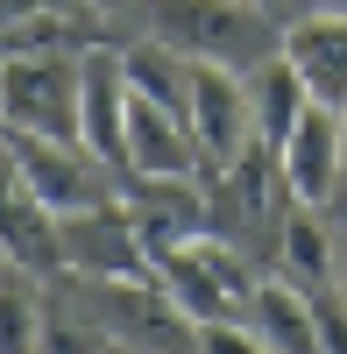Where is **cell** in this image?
Instances as JSON below:
<instances>
[{
    "mask_svg": "<svg viewBox=\"0 0 347 354\" xmlns=\"http://www.w3.org/2000/svg\"><path fill=\"white\" fill-rule=\"evenodd\" d=\"M149 36L191 64L255 71L263 57L283 50V21L263 15L255 0H149Z\"/></svg>",
    "mask_w": 347,
    "mask_h": 354,
    "instance_id": "6da1fadb",
    "label": "cell"
},
{
    "mask_svg": "<svg viewBox=\"0 0 347 354\" xmlns=\"http://www.w3.org/2000/svg\"><path fill=\"white\" fill-rule=\"evenodd\" d=\"M156 283L170 290V305L185 319L213 326V319H241L263 277L248 270L241 241H227V234H191V241L156 248Z\"/></svg>",
    "mask_w": 347,
    "mask_h": 354,
    "instance_id": "7a4b0ae2",
    "label": "cell"
},
{
    "mask_svg": "<svg viewBox=\"0 0 347 354\" xmlns=\"http://www.w3.org/2000/svg\"><path fill=\"white\" fill-rule=\"evenodd\" d=\"M78 57L85 50H0V128L8 135H78Z\"/></svg>",
    "mask_w": 347,
    "mask_h": 354,
    "instance_id": "3957f363",
    "label": "cell"
},
{
    "mask_svg": "<svg viewBox=\"0 0 347 354\" xmlns=\"http://www.w3.org/2000/svg\"><path fill=\"white\" fill-rule=\"evenodd\" d=\"M8 156L21 170V185L36 192L57 220L71 213H93V205H113L121 198V170L100 163L85 142H50V135H8Z\"/></svg>",
    "mask_w": 347,
    "mask_h": 354,
    "instance_id": "277c9868",
    "label": "cell"
},
{
    "mask_svg": "<svg viewBox=\"0 0 347 354\" xmlns=\"http://www.w3.org/2000/svg\"><path fill=\"white\" fill-rule=\"evenodd\" d=\"M64 227V270L85 277V283H113V277H156V255L142 241V227L121 198L113 205H93V213H71L57 220Z\"/></svg>",
    "mask_w": 347,
    "mask_h": 354,
    "instance_id": "5b68a950",
    "label": "cell"
},
{
    "mask_svg": "<svg viewBox=\"0 0 347 354\" xmlns=\"http://www.w3.org/2000/svg\"><path fill=\"white\" fill-rule=\"evenodd\" d=\"M185 121L198 135V156L206 170L234 163L248 142H255V113H248V78L227 71V64H191V100H185Z\"/></svg>",
    "mask_w": 347,
    "mask_h": 354,
    "instance_id": "8992f818",
    "label": "cell"
},
{
    "mask_svg": "<svg viewBox=\"0 0 347 354\" xmlns=\"http://www.w3.org/2000/svg\"><path fill=\"white\" fill-rule=\"evenodd\" d=\"M78 135L100 163L128 170V71L121 43H93L78 57Z\"/></svg>",
    "mask_w": 347,
    "mask_h": 354,
    "instance_id": "52a82bcc",
    "label": "cell"
},
{
    "mask_svg": "<svg viewBox=\"0 0 347 354\" xmlns=\"http://www.w3.org/2000/svg\"><path fill=\"white\" fill-rule=\"evenodd\" d=\"M276 170H283V192L298 205H326L347 177V135H340V113L312 100L298 113V128L276 142Z\"/></svg>",
    "mask_w": 347,
    "mask_h": 354,
    "instance_id": "ba28073f",
    "label": "cell"
},
{
    "mask_svg": "<svg viewBox=\"0 0 347 354\" xmlns=\"http://www.w3.org/2000/svg\"><path fill=\"white\" fill-rule=\"evenodd\" d=\"M121 205L135 213L149 255L170 248V241H191V234H213L206 177H135V170H121Z\"/></svg>",
    "mask_w": 347,
    "mask_h": 354,
    "instance_id": "9c48e42d",
    "label": "cell"
},
{
    "mask_svg": "<svg viewBox=\"0 0 347 354\" xmlns=\"http://www.w3.org/2000/svg\"><path fill=\"white\" fill-rule=\"evenodd\" d=\"M0 255L21 262V270H36L43 283L64 277V227H57V213L21 185L15 156H0Z\"/></svg>",
    "mask_w": 347,
    "mask_h": 354,
    "instance_id": "30bf717a",
    "label": "cell"
},
{
    "mask_svg": "<svg viewBox=\"0 0 347 354\" xmlns=\"http://www.w3.org/2000/svg\"><path fill=\"white\" fill-rule=\"evenodd\" d=\"M283 57L298 64L305 93L347 113V8H305L283 21Z\"/></svg>",
    "mask_w": 347,
    "mask_h": 354,
    "instance_id": "8fae6325",
    "label": "cell"
},
{
    "mask_svg": "<svg viewBox=\"0 0 347 354\" xmlns=\"http://www.w3.org/2000/svg\"><path fill=\"white\" fill-rule=\"evenodd\" d=\"M128 170L135 177H206L191 121L156 106V100H142V93H128Z\"/></svg>",
    "mask_w": 347,
    "mask_h": 354,
    "instance_id": "7c38bea8",
    "label": "cell"
},
{
    "mask_svg": "<svg viewBox=\"0 0 347 354\" xmlns=\"http://www.w3.org/2000/svg\"><path fill=\"white\" fill-rule=\"evenodd\" d=\"M248 326L263 333L276 354H319V319H312V290L298 283H283V277H263L255 283V298H248Z\"/></svg>",
    "mask_w": 347,
    "mask_h": 354,
    "instance_id": "4fadbf2b",
    "label": "cell"
},
{
    "mask_svg": "<svg viewBox=\"0 0 347 354\" xmlns=\"http://www.w3.org/2000/svg\"><path fill=\"white\" fill-rule=\"evenodd\" d=\"M241 78H248V113H255V142H270V149H276V142L298 128V113L312 106L305 78H298V64H291L283 50H276V57H263V64H255V71H241Z\"/></svg>",
    "mask_w": 347,
    "mask_h": 354,
    "instance_id": "5bb4252c",
    "label": "cell"
},
{
    "mask_svg": "<svg viewBox=\"0 0 347 354\" xmlns=\"http://www.w3.org/2000/svg\"><path fill=\"white\" fill-rule=\"evenodd\" d=\"M276 277L298 283V290H326L340 283V262H333V234L312 220V205L276 220Z\"/></svg>",
    "mask_w": 347,
    "mask_h": 354,
    "instance_id": "9a60e30c",
    "label": "cell"
},
{
    "mask_svg": "<svg viewBox=\"0 0 347 354\" xmlns=\"http://www.w3.org/2000/svg\"><path fill=\"white\" fill-rule=\"evenodd\" d=\"M43 340V277L0 255V354H36Z\"/></svg>",
    "mask_w": 347,
    "mask_h": 354,
    "instance_id": "2e32d148",
    "label": "cell"
},
{
    "mask_svg": "<svg viewBox=\"0 0 347 354\" xmlns=\"http://www.w3.org/2000/svg\"><path fill=\"white\" fill-rule=\"evenodd\" d=\"M198 354H276V347L248 319H213V326H198Z\"/></svg>",
    "mask_w": 347,
    "mask_h": 354,
    "instance_id": "e0dca14e",
    "label": "cell"
},
{
    "mask_svg": "<svg viewBox=\"0 0 347 354\" xmlns=\"http://www.w3.org/2000/svg\"><path fill=\"white\" fill-rule=\"evenodd\" d=\"M312 319H319V354H347V290L340 283L312 290Z\"/></svg>",
    "mask_w": 347,
    "mask_h": 354,
    "instance_id": "ac0fdd59",
    "label": "cell"
},
{
    "mask_svg": "<svg viewBox=\"0 0 347 354\" xmlns=\"http://www.w3.org/2000/svg\"><path fill=\"white\" fill-rule=\"evenodd\" d=\"M36 15H50V0H0V43H8L21 21H36Z\"/></svg>",
    "mask_w": 347,
    "mask_h": 354,
    "instance_id": "d6986e66",
    "label": "cell"
},
{
    "mask_svg": "<svg viewBox=\"0 0 347 354\" xmlns=\"http://www.w3.org/2000/svg\"><path fill=\"white\" fill-rule=\"evenodd\" d=\"M255 8H263V15H291V0H255Z\"/></svg>",
    "mask_w": 347,
    "mask_h": 354,
    "instance_id": "ffe728a7",
    "label": "cell"
},
{
    "mask_svg": "<svg viewBox=\"0 0 347 354\" xmlns=\"http://www.w3.org/2000/svg\"><path fill=\"white\" fill-rule=\"evenodd\" d=\"M106 354H142V347H121V340H113V347H106Z\"/></svg>",
    "mask_w": 347,
    "mask_h": 354,
    "instance_id": "44dd1931",
    "label": "cell"
},
{
    "mask_svg": "<svg viewBox=\"0 0 347 354\" xmlns=\"http://www.w3.org/2000/svg\"><path fill=\"white\" fill-rule=\"evenodd\" d=\"M0 156H8V128H0Z\"/></svg>",
    "mask_w": 347,
    "mask_h": 354,
    "instance_id": "7402d4cb",
    "label": "cell"
},
{
    "mask_svg": "<svg viewBox=\"0 0 347 354\" xmlns=\"http://www.w3.org/2000/svg\"><path fill=\"white\" fill-rule=\"evenodd\" d=\"M340 290H347V262H340Z\"/></svg>",
    "mask_w": 347,
    "mask_h": 354,
    "instance_id": "603a6c76",
    "label": "cell"
},
{
    "mask_svg": "<svg viewBox=\"0 0 347 354\" xmlns=\"http://www.w3.org/2000/svg\"><path fill=\"white\" fill-rule=\"evenodd\" d=\"M340 135H347V113H340Z\"/></svg>",
    "mask_w": 347,
    "mask_h": 354,
    "instance_id": "cb8c5ba5",
    "label": "cell"
}]
</instances>
